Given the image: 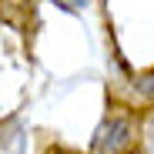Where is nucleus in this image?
I'll return each instance as SVG.
<instances>
[{
  "mask_svg": "<svg viewBox=\"0 0 154 154\" xmlns=\"http://www.w3.org/2000/svg\"><path fill=\"white\" fill-rule=\"evenodd\" d=\"M30 17V0H0V20H7L10 27L23 30Z\"/></svg>",
  "mask_w": 154,
  "mask_h": 154,
  "instance_id": "obj_2",
  "label": "nucleus"
},
{
  "mask_svg": "<svg viewBox=\"0 0 154 154\" xmlns=\"http://www.w3.org/2000/svg\"><path fill=\"white\" fill-rule=\"evenodd\" d=\"M54 154H70V151H54Z\"/></svg>",
  "mask_w": 154,
  "mask_h": 154,
  "instance_id": "obj_4",
  "label": "nucleus"
},
{
  "mask_svg": "<svg viewBox=\"0 0 154 154\" xmlns=\"http://www.w3.org/2000/svg\"><path fill=\"white\" fill-rule=\"evenodd\" d=\"M134 141V124L127 117H107L94 137V154H131Z\"/></svg>",
  "mask_w": 154,
  "mask_h": 154,
  "instance_id": "obj_1",
  "label": "nucleus"
},
{
  "mask_svg": "<svg viewBox=\"0 0 154 154\" xmlns=\"http://www.w3.org/2000/svg\"><path fill=\"white\" fill-rule=\"evenodd\" d=\"M60 7H67V10H81V7H87V0H57Z\"/></svg>",
  "mask_w": 154,
  "mask_h": 154,
  "instance_id": "obj_3",
  "label": "nucleus"
}]
</instances>
